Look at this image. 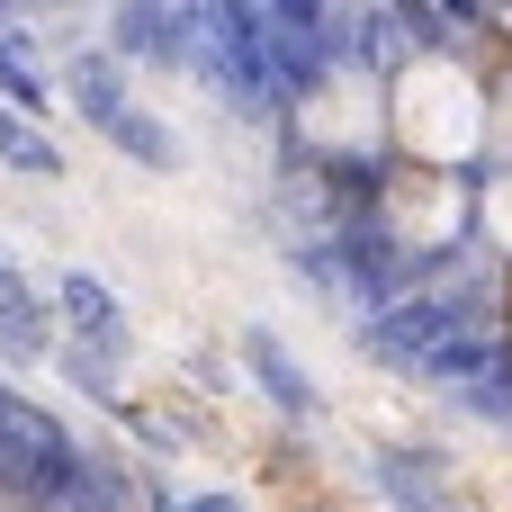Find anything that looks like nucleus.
Listing matches in <instances>:
<instances>
[{
    "instance_id": "nucleus-1",
    "label": "nucleus",
    "mask_w": 512,
    "mask_h": 512,
    "mask_svg": "<svg viewBox=\"0 0 512 512\" xmlns=\"http://www.w3.org/2000/svg\"><path fill=\"white\" fill-rule=\"evenodd\" d=\"M45 306H54V324H63L72 342H90L108 369H126V360H135V324H126L117 288H108L90 261H63V270H54V288H45Z\"/></svg>"
},
{
    "instance_id": "nucleus-2",
    "label": "nucleus",
    "mask_w": 512,
    "mask_h": 512,
    "mask_svg": "<svg viewBox=\"0 0 512 512\" xmlns=\"http://www.w3.org/2000/svg\"><path fill=\"white\" fill-rule=\"evenodd\" d=\"M234 360H243V378L261 387V405H270L279 423H315V414H324V387L306 378V360H297L270 324H243V333H234Z\"/></svg>"
},
{
    "instance_id": "nucleus-3",
    "label": "nucleus",
    "mask_w": 512,
    "mask_h": 512,
    "mask_svg": "<svg viewBox=\"0 0 512 512\" xmlns=\"http://www.w3.org/2000/svg\"><path fill=\"white\" fill-rule=\"evenodd\" d=\"M414 63V36L387 0H342V72H369V81H396Z\"/></svg>"
},
{
    "instance_id": "nucleus-4",
    "label": "nucleus",
    "mask_w": 512,
    "mask_h": 512,
    "mask_svg": "<svg viewBox=\"0 0 512 512\" xmlns=\"http://www.w3.org/2000/svg\"><path fill=\"white\" fill-rule=\"evenodd\" d=\"M72 108H81V126L99 135L117 108H126V63L108 54V45H72V63H63V81H54Z\"/></svg>"
},
{
    "instance_id": "nucleus-5",
    "label": "nucleus",
    "mask_w": 512,
    "mask_h": 512,
    "mask_svg": "<svg viewBox=\"0 0 512 512\" xmlns=\"http://www.w3.org/2000/svg\"><path fill=\"white\" fill-rule=\"evenodd\" d=\"M495 351H504V324H468V333H441V342L414 360V378H423V387H450V396H459L468 378H486V369H495Z\"/></svg>"
},
{
    "instance_id": "nucleus-6",
    "label": "nucleus",
    "mask_w": 512,
    "mask_h": 512,
    "mask_svg": "<svg viewBox=\"0 0 512 512\" xmlns=\"http://www.w3.org/2000/svg\"><path fill=\"white\" fill-rule=\"evenodd\" d=\"M369 477H378V495L396 512H450V486H441V459L432 450H378Z\"/></svg>"
},
{
    "instance_id": "nucleus-7",
    "label": "nucleus",
    "mask_w": 512,
    "mask_h": 512,
    "mask_svg": "<svg viewBox=\"0 0 512 512\" xmlns=\"http://www.w3.org/2000/svg\"><path fill=\"white\" fill-rule=\"evenodd\" d=\"M99 144H108V153H126L135 171H180V135H171V126H162L144 99H126V108L99 126Z\"/></svg>"
},
{
    "instance_id": "nucleus-8",
    "label": "nucleus",
    "mask_w": 512,
    "mask_h": 512,
    "mask_svg": "<svg viewBox=\"0 0 512 512\" xmlns=\"http://www.w3.org/2000/svg\"><path fill=\"white\" fill-rule=\"evenodd\" d=\"M54 342H63V324H54L45 288H27V297H9V306H0V360H9V369H45V360H54Z\"/></svg>"
},
{
    "instance_id": "nucleus-9",
    "label": "nucleus",
    "mask_w": 512,
    "mask_h": 512,
    "mask_svg": "<svg viewBox=\"0 0 512 512\" xmlns=\"http://www.w3.org/2000/svg\"><path fill=\"white\" fill-rule=\"evenodd\" d=\"M0 171H18V180H63L72 162H63V144L36 126V117H18V108H0Z\"/></svg>"
},
{
    "instance_id": "nucleus-10",
    "label": "nucleus",
    "mask_w": 512,
    "mask_h": 512,
    "mask_svg": "<svg viewBox=\"0 0 512 512\" xmlns=\"http://www.w3.org/2000/svg\"><path fill=\"white\" fill-rule=\"evenodd\" d=\"M63 512H135V468H126V459H90V450H81Z\"/></svg>"
},
{
    "instance_id": "nucleus-11",
    "label": "nucleus",
    "mask_w": 512,
    "mask_h": 512,
    "mask_svg": "<svg viewBox=\"0 0 512 512\" xmlns=\"http://www.w3.org/2000/svg\"><path fill=\"white\" fill-rule=\"evenodd\" d=\"M45 369H54V378L72 387V396H90L99 414H117V405H126V396H117V378H126V369H108V360H99L90 342H72V333L54 342V360H45Z\"/></svg>"
},
{
    "instance_id": "nucleus-12",
    "label": "nucleus",
    "mask_w": 512,
    "mask_h": 512,
    "mask_svg": "<svg viewBox=\"0 0 512 512\" xmlns=\"http://www.w3.org/2000/svg\"><path fill=\"white\" fill-rule=\"evenodd\" d=\"M450 405H459V414H477V423H504V432H512V333H504V351H495V369H486V378H468Z\"/></svg>"
},
{
    "instance_id": "nucleus-13",
    "label": "nucleus",
    "mask_w": 512,
    "mask_h": 512,
    "mask_svg": "<svg viewBox=\"0 0 512 512\" xmlns=\"http://www.w3.org/2000/svg\"><path fill=\"white\" fill-rule=\"evenodd\" d=\"M288 279L315 288V297H342V252H333V234H288Z\"/></svg>"
},
{
    "instance_id": "nucleus-14",
    "label": "nucleus",
    "mask_w": 512,
    "mask_h": 512,
    "mask_svg": "<svg viewBox=\"0 0 512 512\" xmlns=\"http://www.w3.org/2000/svg\"><path fill=\"white\" fill-rule=\"evenodd\" d=\"M261 9H270V27H297V36H315L333 0H261Z\"/></svg>"
},
{
    "instance_id": "nucleus-15",
    "label": "nucleus",
    "mask_w": 512,
    "mask_h": 512,
    "mask_svg": "<svg viewBox=\"0 0 512 512\" xmlns=\"http://www.w3.org/2000/svg\"><path fill=\"white\" fill-rule=\"evenodd\" d=\"M27 288H36V279H27V270H18V252L0 243V306H9V297H27Z\"/></svg>"
},
{
    "instance_id": "nucleus-16",
    "label": "nucleus",
    "mask_w": 512,
    "mask_h": 512,
    "mask_svg": "<svg viewBox=\"0 0 512 512\" xmlns=\"http://www.w3.org/2000/svg\"><path fill=\"white\" fill-rule=\"evenodd\" d=\"M432 9H441V18H450V27H459V36H468V27H477V18H486V9H495V0H432Z\"/></svg>"
},
{
    "instance_id": "nucleus-17",
    "label": "nucleus",
    "mask_w": 512,
    "mask_h": 512,
    "mask_svg": "<svg viewBox=\"0 0 512 512\" xmlns=\"http://www.w3.org/2000/svg\"><path fill=\"white\" fill-rule=\"evenodd\" d=\"M18 9H45V0H0V18H18Z\"/></svg>"
}]
</instances>
